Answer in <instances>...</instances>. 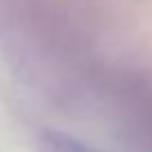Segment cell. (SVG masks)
I'll use <instances>...</instances> for the list:
<instances>
[{"label":"cell","mask_w":152,"mask_h":152,"mask_svg":"<svg viewBox=\"0 0 152 152\" xmlns=\"http://www.w3.org/2000/svg\"><path fill=\"white\" fill-rule=\"evenodd\" d=\"M36 150L38 152H94L83 141H78V139L69 137L65 132H58V130H45V132L38 134Z\"/></svg>","instance_id":"1"}]
</instances>
